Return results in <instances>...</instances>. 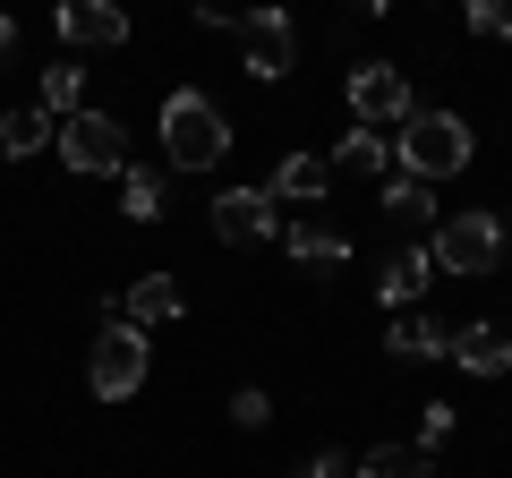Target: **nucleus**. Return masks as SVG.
Returning a JSON list of instances; mask_svg holds the SVG:
<instances>
[{
	"instance_id": "nucleus-7",
	"label": "nucleus",
	"mask_w": 512,
	"mask_h": 478,
	"mask_svg": "<svg viewBox=\"0 0 512 478\" xmlns=\"http://www.w3.org/2000/svg\"><path fill=\"white\" fill-rule=\"evenodd\" d=\"M350 111H359V129H384V120H410V77L393 60H359L350 69Z\"/></svg>"
},
{
	"instance_id": "nucleus-19",
	"label": "nucleus",
	"mask_w": 512,
	"mask_h": 478,
	"mask_svg": "<svg viewBox=\"0 0 512 478\" xmlns=\"http://www.w3.org/2000/svg\"><path fill=\"white\" fill-rule=\"evenodd\" d=\"M325 171H393V137H376V129H350V137H333Z\"/></svg>"
},
{
	"instance_id": "nucleus-23",
	"label": "nucleus",
	"mask_w": 512,
	"mask_h": 478,
	"mask_svg": "<svg viewBox=\"0 0 512 478\" xmlns=\"http://www.w3.org/2000/svg\"><path fill=\"white\" fill-rule=\"evenodd\" d=\"M231 419L248 427V436H256L265 419H274V402H265V385H239V393H231Z\"/></svg>"
},
{
	"instance_id": "nucleus-13",
	"label": "nucleus",
	"mask_w": 512,
	"mask_h": 478,
	"mask_svg": "<svg viewBox=\"0 0 512 478\" xmlns=\"http://www.w3.org/2000/svg\"><path fill=\"white\" fill-rule=\"evenodd\" d=\"M427 282H436V257H427L419 239H410V248H393V265H384V308H410V299H427Z\"/></svg>"
},
{
	"instance_id": "nucleus-6",
	"label": "nucleus",
	"mask_w": 512,
	"mask_h": 478,
	"mask_svg": "<svg viewBox=\"0 0 512 478\" xmlns=\"http://www.w3.org/2000/svg\"><path fill=\"white\" fill-rule=\"evenodd\" d=\"M231 35H239V60H248V77H256V86L291 77V60H299V26L282 18V9H256V18H231Z\"/></svg>"
},
{
	"instance_id": "nucleus-21",
	"label": "nucleus",
	"mask_w": 512,
	"mask_h": 478,
	"mask_svg": "<svg viewBox=\"0 0 512 478\" xmlns=\"http://www.w3.org/2000/svg\"><path fill=\"white\" fill-rule=\"evenodd\" d=\"M120 180H128V188H120V214H128V222H163L171 197H163V180H154V171H120Z\"/></svg>"
},
{
	"instance_id": "nucleus-22",
	"label": "nucleus",
	"mask_w": 512,
	"mask_h": 478,
	"mask_svg": "<svg viewBox=\"0 0 512 478\" xmlns=\"http://www.w3.org/2000/svg\"><path fill=\"white\" fill-rule=\"evenodd\" d=\"M470 35H487V43H512V0H470Z\"/></svg>"
},
{
	"instance_id": "nucleus-17",
	"label": "nucleus",
	"mask_w": 512,
	"mask_h": 478,
	"mask_svg": "<svg viewBox=\"0 0 512 478\" xmlns=\"http://www.w3.org/2000/svg\"><path fill=\"white\" fill-rule=\"evenodd\" d=\"M43 120H52V129H60V120H77V111H86V69H77V60H60V69H43Z\"/></svg>"
},
{
	"instance_id": "nucleus-8",
	"label": "nucleus",
	"mask_w": 512,
	"mask_h": 478,
	"mask_svg": "<svg viewBox=\"0 0 512 478\" xmlns=\"http://www.w3.org/2000/svg\"><path fill=\"white\" fill-rule=\"evenodd\" d=\"M214 239L265 248V239H274V197H265V188H222L214 197Z\"/></svg>"
},
{
	"instance_id": "nucleus-18",
	"label": "nucleus",
	"mask_w": 512,
	"mask_h": 478,
	"mask_svg": "<svg viewBox=\"0 0 512 478\" xmlns=\"http://www.w3.org/2000/svg\"><path fill=\"white\" fill-rule=\"evenodd\" d=\"M359 478H436V453H427L419 436L410 444H376V453L359 461Z\"/></svg>"
},
{
	"instance_id": "nucleus-9",
	"label": "nucleus",
	"mask_w": 512,
	"mask_h": 478,
	"mask_svg": "<svg viewBox=\"0 0 512 478\" xmlns=\"http://www.w3.org/2000/svg\"><path fill=\"white\" fill-rule=\"evenodd\" d=\"M60 35H69L77 52H120L128 43V9L120 0H69V9H60Z\"/></svg>"
},
{
	"instance_id": "nucleus-1",
	"label": "nucleus",
	"mask_w": 512,
	"mask_h": 478,
	"mask_svg": "<svg viewBox=\"0 0 512 478\" xmlns=\"http://www.w3.org/2000/svg\"><path fill=\"white\" fill-rule=\"evenodd\" d=\"M470 154H478V137H470V120L461 111H410L402 120V137H393V163L410 171V180H453V171H470Z\"/></svg>"
},
{
	"instance_id": "nucleus-2",
	"label": "nucleus",
	"mask_w": 512,
	"mask_h": 478,
	"mask_svg": "<svg viewBox=\"0 0 512 478\" xmlns=\"http://www.w3.org/2000/svg\"><path fill=\"white\" fill-rule=\"evenodd\" d=\"M504 214L495 205H470V214H444L436 231H427V257H436V274H453V282H487L495 265H504Z\"/></svg>"
},
{
	"instance_id": "nucleus-24",
	"label": "nucleus",
	"mask_w": 512,
	"mask_h": 478,
	"mask_svg": "<svg viewBox=\"0 0 512 478\" xmlns=\"http://www.w3.org/2000/svg\"><path fill=\"white\" fill-rule=\"evenodd\" d=\"M444 436H453V402H427V419H419V444H427V453H436Z\"/></svg>"
},
{
	"instance_id": "nucleus-26",
	"label": "nucleus",
	"mask_w": 512,
	"mask_h": 478,
	"mask_svg": "<svg viewBox=\"0 0 512 478\" xmlns=\"http://www.w3.org/2000/svg\"><path fill=\"white\" fill-rule=\"evenodd\" d=\"M9 52H18V18H0V60H9Z\"/></svg>"
},
{
	"instance_id": "nucleus-12",
	"label": "nucleus",
	"mask_w": 512,
	"mask_h": 478,
	"mask_svg": "<svg viewBox=\"0 0 512 478\" xmlns=\"http://www.w3.org/2000/svg\"><path fill=\"white\" fill-rule=\"evenodd\" d=\"M180 308H188V299H180V282H171V274H137V282H128V299H120V316H128L137 333L171 325Z\"/></svg>"
},
{
	"instance_id": "nucleus-25",
	"label": "nucleus",
	"mask_w": 512,
	"mask_h": 478,
	"mask_svg": "<svg viewBox=\"0 0 512 478\" xmlns=\"http://www.w3.org/2000/svg\"><path fill=\"white\" fill-rule=\"evenodd\" d=\"M308 470H316V478H359V461H350V453H342V444H333V453H316V461H308Z\"/></svg>"
},
{
	"instance_id": "nucleus-15",
	"label": "nucleus",
	"mask_w": 512,
	"mask_h": 478,
	"mask_svg": "<svg viewBox=\"0 0 512 478\" xmlns=\"http://www.w3.org/2000/svg\"><path fill=\"white\" fill-rule=\"evenodd\" d=\"M384 350H393V359H444V350H453V325H444V316H393Z\"/></svg>"
},
{
	"instance_id": "nucleus-14",
	"label": "nucleus",
	"mask_w": 512,
	"mask_h": 478,
	"mask_svg": "<svg viewBox=\"0 0 512 478\" xmlns=\"http://www.w3.org/2000/svg\"><path fill=\"white\" fill-rule=\"evenodd\" d=\"M444 359H461L470 376H504L512 368V342L495 325H453V350H444Z\"/></svg>"
},
{
	"instance_id": "nucleus-16",
	"label": "nucleus",
	"mask_w": 512,
	"mask_h": 478,
	"mask_svg": "<svg viewBox=\"0 0 512 478\" xmlns=\"http://www.w3.org/2000/svg\"><path fill=\"white\" fill-rule=\"evenodd\" d=\"M384 214H393V222H402V231H419V222H427V231H436V188H427V180H410V171H393V180H384Z\"/></svg>"
},
{
	"instance_id": "nucleus-27",
	"label": "nucleus",
	"mask_w": 512,
	"mask_h": 478,
	"mask_svg": "<svg viewBox=\"0 0 512 478\" xmlns=\"http://www.w3.org/2000/svg\"><path fill=\"white\" fill-rule=\"evenodd\" d=\"M299 478H316V470H299Z\"/></svg>"
},
{
	"instance_id": "nucleus-10",
	"label": "nucleus",
	"mask_w": 512,
	"mask_h": 478,
	"mask_svg": "<svg viewBox=\"0 0 512 478\" xmlns=\"http://www.w3.org/2000/svg\"><path fill=\"white\" fill-rule=\"evenodd\" d=\"M282 248H291L299 274H342V265H350V239L333 231V222H291V231H282Z\"/></svg>"
},
{
	"instance_id": "nucleus-20",
	"label": "nucleus",
	"mask_w": 512,
	"mask_h": 478,
	"mask_svg": "<svg viewBox=\"0 0 512 478\" xmlns=\"http://www.w3.org/2000/svg\"><path fill=\"white\" fill-rule=\"evenodd\" d=\"M52 146V120L43 111H0V154L9 163H26V154H43Z\"/></svg>"
},
{
	"instance_id": "nucleus-4",
	"label": "nucleus",
	"mask_w": 512,
	"mask_h": 478,
	"mask_svg": "<svg viewBox=\"0 0 512 478\" xmlns=\"http://www.w3.org/2000/svg\"><path fill=\"white\" fill-rule=\"evenodd\" d=\"M146 359H154V342L128 325V316L94 325V342H86V385H94V402H128V393L146 385Z\"/></svg>"
},
{
	"instance_id": "nucleus-11",
	"label": "nucleus",
	"mask_w": 512,
	"mask_h": 478,
	"mask_svg": "<svg viewBox=\"0 0 512 478\" xmlns=\"http://www.w3.org/2000/svg\"><path fill=\"white\" fill-rule=\"evenodd\" d=\"M325 188H333L325 154H282L274 180H265V197H274V205H325Z\"/></svg>"
},
{
	"instance_id": "nucleus-5",
	"label": "nucleus",
	"mask_w": 512,
	"mask_h": 478,
	"mask_svg": "<svg viewBox=\"0 0 512 478\" xmlns=\"http://www.w3.org/2000/svg\"><path fill=\"white\" fill-rule=\"evenodd\" d=\"M52 146H60V163H69L77 180H94V171H128V129L111 120V111H77V120H60Z\"/></svg>"
},
{
	"instance_id": "nucleus-3",
	"label": "nucleus",
	"mask_w": 512,
	"mask_h": 478,
	"mask_svg": "<svg viewBox=\"0 0 512 478\" xmlns=\"http://www.w3.org/2000/svg\"><path fill=\"white\" fill-rule=\"evenodd\" d=\"M163 154H171V171H214L222 154H231V120H222L214 94L180 86L163 103Z\"/></svg>"
}]
</instances>
